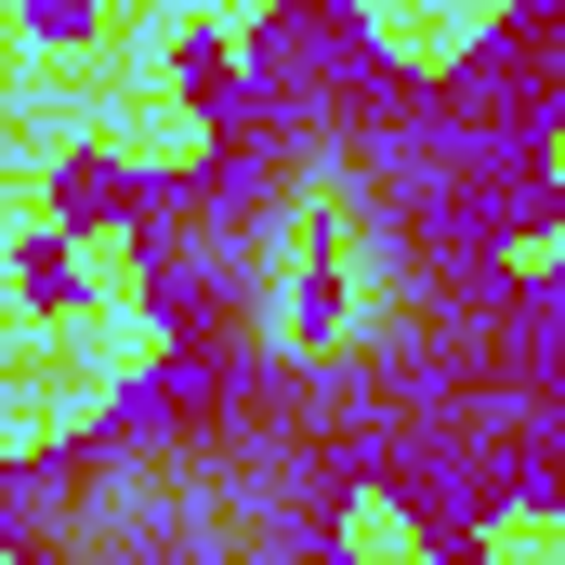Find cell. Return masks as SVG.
I'll return each mask as SVG.
<instances>
[{
  "label": "cell",
  "mask_w": 565,
  "mask_h": 565,
  "mask_svg": "<svg viewBox=\"0 0 565 565\" xmlns=\"http://www.w3.org/2000/svg\"><path fill=\"white\" fill-rule=\"evenodd\" d=\"M211 329L237 382L289 422L395 408L447 329L434 184L342 106L277 119L211 211Z\"/></svg>",
  "instance_id": "obj_1"
}]
</instances>
